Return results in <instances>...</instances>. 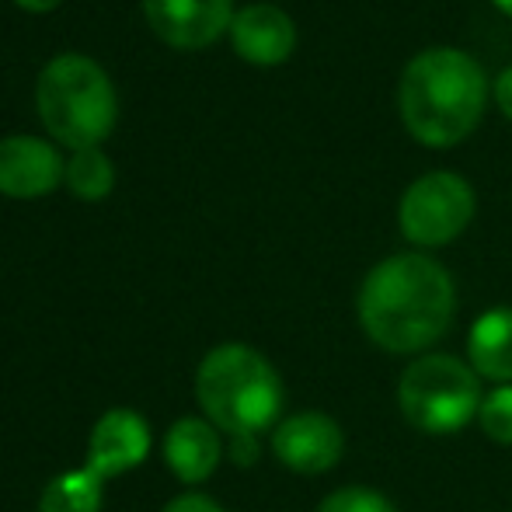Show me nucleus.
Masks as SVG:
<instances>
[{
    "label": "nucleus",
    "mask_w": 512,
    "mask_h": 512,
    "mask_svg": "<svg viewBox=\"0 0 512 512\" xmlns=\"http://www.w3.org/2000/svg\"><path fill=\"white\" fill-rule=\"evenodd\" d=\"M359 328L391 356H418L450 331L457 314L453 276L422 251L373 265L359 286Z\"/></svg>",
    "instance_id": "nucleus-1"
},
{
    "label": "nucleus",
    "mask_w": 512,
    "mask_h": 512,
    "mask_svg": "<svg viewBox=\"0 0 512 512\" xmlns=\"http://www.w3.org/2000/svg\"><path fill=\"white\" fill-rule=\"evenodd\" d=\"M488 102V81L478 60L460 49L436 46L418 53L398 84L401 122L422 147L446 150L478 129Z\"/></svg>",
    "instance_id": "nucleus-2"
},
{
    "label": "nucleus",
    "mask_w": 512,
    "mask_h": 512,
    "mask_svg": "<svg viewBox=\"0 0 512 512\" xmlns=\"http://www.w3.org/2000/svg\"><path fill=\"white\" fill-rule=\"evenodd\" d=\"M196 398L206 418L230 439L251 436L279 425L283 411V380L272 363L251 345L227 342L216 345L199 363Z\"/></svg>",
    "instance_id": "nucleus-3"
},
{
    "label": "nucleus",
    "mask_w": 512,
    "mask_h": 512,
    "mask_svg": "<svg viewBox=\"0 0 512 512\" xmlns=\"http://www.w3.org/2000/svg\"><path fill=\"white\" fill-rule=\"evenodd\" d=\"M39 115L56 140L74 150L95 147L115 122V88L95 60L63 53L39 74Z\"/></svg>",
    "instance_id": "nucleus-4"
},
{
    "label": "nucleus",
    "mask_w": 512,
    "mask_h": 512,
    "mask_svg": "<svg viewBox=\"0 0 512 512\" xmlns=\"http://www.w3.org/2000/svg\"><path fill=\"white\" fill-rule=\"evenodd\" d=\"M481 377L471 363L446 352L411 359L398 380V408L411 429L425 436H450L471 425L481 411Z\"/></svg>",
    "instance_id": "nucleus-5"
},
{
    "label": "nucleus",
    "mask_w": 512,
    "mask_h": 512,
    "mask_svg": "<svg viewBox=\"0 0 512 512\" xmlns=\"http://www.w3.org/2000/svg\"><path fill=\"white\" fill-rule=\"evenodd\" d=\"M474 189L453 171H429L415 178L398 203V227L415 248H443L457 241L474 220Z\"/></svg>",
    "instance_id": "nucleus-6"
},
{
    "label": "nucleus",
    "mask_w": 512,
    "mask_h": 512,
    "mask_svg": "<svg viewBox=\"0 0 512 512\" xmlns=\"http://www.w3.org/2000/svg\"><path fill=\"white\" fill-rule=\"evenodd\" d=\"M272 453L279 464L297 474H324L342 460L345 432L324 411H300L276 425L272 432Z\"/></svg>",
    "instance_id": "nucleus-7"
},
{
    "label": "nucleus",
    "mask_w": 512,
    "mask_h": 512,
    "mask_svg": "<svg viewBox=\"0 0 512 512\" xmlns=\"http://www.w3.org/2000/svg\"><path fill=\"white\" fill-rule=\"evenodd\" d=\"M150 453V425L143 415L129 408H112L98 418L88 443V471H95L102 481H112L119 474L133 471Z\"/></svg>",
    "instance_id": "nucleus-8"
},
{
    "label": "nucleus",
    "mask_w": 512,
    "mask_h": 512,
    "mask_svg": "<svg viewBox=\"0 0 512 512\" xmlns=\"http://www.w3.org/2000/svg\"><path fill=\"white\" fill-rule=\"evenodd\" d=\"M154 32L178 49L209 46L223 28H230V0H143Z\"/></svg>",
    "instance_id": "nucleus-9"
},
{
    "label": "nucleus",
    "mask_w": 512,
    "mask_h": 512,
    "mask_svg": "<svg viewBox=\"0 0 512 512\" xmlns=\"http://www.w3.org/2000/svg\"><path fill=\"white\" fill-rule=\"evenodd\" d=\"M67 175V164L39 136H4L0 140V192L4 196L32 199L56 189Z\"/></svg>",
    "instance_id": "nucleus-10"
},
{
    "label": "nucleus",
    "mask_w": 512,
    "mask_h": 512,
    "mask_svg": "<svg viewBox=\"0 0 512 512\" xmlns=\"http://www.w3.org/2000/svg\"><path fill=\"white\" fill-rule=\"evenodd\" d=\"M230 39L244 60L258 63V67H276V63L290 60L293 46H297V28L283 7L248 4L230 21Z\"/></svg>",
    "instance_id": "nucleus-11"
},
{
    "label": "nucleus",
    "mask_w": 512,
    "mask_h": 512,
    "mask_svg": "<svg viewBox=\"0 0 512 512\" xmlns=\"http://www.w3.org/2000/svg\"><path fill=\"white\" fill-rule=\"evenodd\" d=\"M223 457L220 429L209 418H178L164 436V460L185 485H199L216 471Z\"/></svg>",
    "instance_id": "nucleus-12"
},
{
    "label": "nucleus",
    "mask_w": 512,
    "mask_h": 512,
    "mask_svg": "<svg viewBox=\"0 0 512 512\" xmlns=\"http://www.w3.org/2000/svg\"><path fill=\"white\" fill-rule=\"evenodd\" d=\"M467 356L481 380L512 384V307H492L471 324Z\"/></svg>",
    "instance_id": "nucleus-13"
},
{
    "label": "nucleus",
    "mask_w": 512,
    "mask_h": 512,
    "mask_svg": "<svg viewBox=\"0 0 512 512\" xmlns=\"http://www.w3.org/2000/svg\"><path fill=\"white\" fill-rule=\"evenodd\" d=\"M105 481L95 471H67L46 485L39 499V512H98L102 509Z\"/></svg>",
    "instance_id": "nucleus-14"
},
{
    "label": "nucleus",
    "mask_w": 512,
    "mask_h": 512,
    "mask_svg": "<svg viewBox=\"0 0 512 512\" xmlns=\"http://www.w3.org/2000/svg\"><path fill=\"white\" fill-rule=\"evenodd\" d=\"M67 185L81 199H102L112 189V161L98 147H81L67 161Z\"/></svg>",
    "instance_id": "nucleus-15"
},
{
    "label": "nucleus",
    "mask_w": 512,
    "mask_h": 512,
    "mask_svg": "<svg viewBox=\"0 0 512 512\" xmlns=\"http://www.w3.org/2000/svg\"><path fill=\"white\" fill-rule=\"evenodd\" d=\"M478 422H481V432H485L492 443L512 446V384L495 387L492 394H485Z\"/></svg>",
    "instance_id": "nucleus-16"
},
{
    "label": "nucleus",
    "mask_w": 512,
    "mask_h": 512,
    "mask_svg": "<svg viewBox=\"0 0 512 512\" xmlns=\"http://www.w3.org/2000/svg\"><path fill=\"white\" fill-rule=\"evenodd\" d=\"M317 512H398L394 502L387 499L384 492H373V488L363 485H349L331 492L328 499L317 506Z\"/></svg>",
    "instance_id": "nucleus-17"
},
{
    "label": "nucleus",
    "mask_w": 512,
    "mask_h": 512,
    "mask_svg": "<svg viewBox=\"0 0 512 512\" xmlns=\"http://www.w3.org/2000/svg\"><path fill=\"white\" fill-rule=\"evenodd\" d=\"M164 512H223V509H220V502H213L209 495L189 492V495H178V499L171 502Z\"/></svg>",
    "instance_id": "nucleus-18"
},
{
    "label": "nucleus",
    "mask_w": 512,
    "mask_h": 512,
    "mask_svg": "<svg viewBox=\"0 0 512 512\" xmlns=\"http://www.w3.org/2000/svg\"><path fill=\"white\" fill-rule=\"evenodd\" d=\"M495 105H499V112L512 122V67H506L495 77Z\"/></svg>",
    "instance_id": "nucleus-19"
},
{
    "label": "nucleus",
    "mask_w": 512,
    "mask_h": 512,
    "mask_svg": "<svg viewBox=\"0 0 512 512\" xmlns=\"http://www.w3.org/2000/svg\"><path fill=\"white\" fill-rule=\"evenodd\" d=\"M21 7H28V11H46V7H53L56 0H18Z\"/></svg>",
    "instance_id": "nucleus-20"
},
{
    "label": "nucleus",
    "mask_w": 512,
    "mask_h": 512,
    "mask_svg": "<svg viewBox=\"0 0 512 512\" xmlns=\"http://www.w3.org/2000/svg\"><path fill=\"white\" fill-rule=\"evenodd\" d=\"M492 4L499 7L502 14H509V18H512V0H492Z\"/></svg>",
    "instance_id": "nucleus-21"
}]
</instances>
